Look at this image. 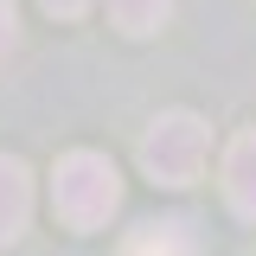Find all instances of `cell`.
Wrapping results in <instances>:
<instances>
[{
  "mask_svg": "<svg viewBox=\"0 0 256 256\" xmlns=\"http://www.w3.org/2000/svg\"><path fill=\"white\" fill-rule=\"evenodd\" d=\"M116 205H122V173H116V160H109V154L77 148V154L58 160L52 212H58L70 230H96V224H109V218H116Z\"/></svg>",
  "mask_w": 256,
  "mask_h": 256,
  "instance_id": "cell-1",
  "label": "cell"
},
{
  "mask_svg": "<svg viewBox=\"0 0 256 256\" xmlns=\"http://www.w3.org/2000/svg\"><path fill=\"white\" fill-rule=\"evenodd\" d=\"M205 160H212V128L192 109H166L141 134V166H148L154 186H192L205 173Z\"/></svg>",
  "mask_w": 256,
  "mask_h": 256,
  "instance_id": "cell-2",
  "label": "cell"
},
{
  "mask_svg": "<svg viewBox=\"0 0 256 256\" xmlns=\"http://www.w3.org/2000/svg\"><path fill=\"white\" fill-rule=\"evenodd\" d=\"M224 192H230V212L256 224V128H244L224 154Z\"/></svg>",
  "mask_w": 256,
  "mask_h": 256,
  "instance_id": "cell-3",
  "label": "cell"
},
{
  "mask_svg": "<svg viewBox=\"0 0 256 256\" xmlns=\"http://www.w3.org/2000/svg\"><path fill=\"white\" fill-rule=\"evenodd\" d=\"M32 218V173L13 154H0V244H13Z\"/></svg>",
  "mask_w": 256,
  "mask_h": 256,
  "instance_id": "cell-4",
  "label": "cell"
},
{
  "mask_svg": "<svg viewBox=\"0 0 256 256\" xmlns=\"http://www.w3.org/2000/svg\"><path fill=\"white\" fill-rule=\"evenodd\" d=\"M122 256H198V237L186 224H141L122 244Z\"/></svg>",
  "mask_w": 256,
  "mask_h": 256,
  "instance_id": "cell-5",
  "label": "cell"
},
{
  "mask_svg": "<svg viewBox=\"0 0 256 256\" xmlns=\"http://www.w3.org/2000/svg\"><path fill=\"white\" fill-rule=\"evenodd\" d=\"M109 20L128 32V38H148L173 20V0H109Z\"/></svg>",
  "mask_w": 256,
  "mask_h": 256,
  "instance_id": "cell-6",
  "label": "cell"
},
{
  "mask_svg": "<svg viewBox=\"0 0 256 256\" xmlns=\"http://www.w3.org/2000/svg\"><path fill=\"white\" fill-rule=\"evenodd\" d=\"M20 45V20H13V0H0V58Z\"/></svg>",
  "mask_w": 256,
  "mask_h": 256,
  "instance_id": "cell-7",
  "label": "cell"
},
{
  "mask_svg": "<svg viewBox=\"0 0 256 256\" xmlns=\"http://www.w3.org/2000/svg\"><path fill=\"white\" fill-rule=\"evenodd\" d=\"M38 6H45V13H58V20H77L90 0H38Z\"/></svg>",
  "mask_w": 256,
  "mask_h": 256,
  "instance_id": "cell-8",
  "label": "cell"
}]
</instances>
